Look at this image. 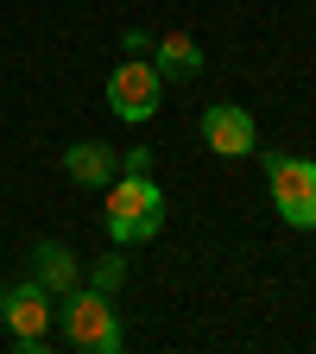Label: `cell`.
<instances>
[{
  "label": "cell",
  "instance_id": "8",
  "mask_svg": "<svg viewBox=\"0 0 316 354\" xmlns=\"http://www.w3.org/2000/svg\"><path fill=\"white\" fill-rule=\"evenodd\" d=\"M32 279L51 291V297H64V291L82 285V259H76L64 241H38V247H32Z\"/></svg>",
  "mask_w": 316,
  "mask_h": 354
},
{
  "label": "cell",
  "instance_id": "12",
  "mask_svg": "<svg viewBox=\"0 0 316 354\" xmlns=\"http://www.w3.org/2000/svg\"><path fill=\"white\" fill-rule=\"evenodd\" d=\"M120 171H152V152H146V146H133V152H120Z\"/></svg>",
  "mask_w": 316,
  "mask_h": 354
},
{
  "label": "cell",
  "instance_id": "9",
  "mask_svg": "<svg viewBox=\"0 0 316 354\" xmlns=\"http://www.w3.org/2000/svg\"><path fill=\"white\" fill-rule=\"evenodd\" d=\"M152 70L158 76H171V82H190V76H203V44L196 38H184V32H165L158 44H152Z\"/></svg>",
  "mask_w": 316,
  "mask_h": 354
},
{
  "label": "cell",
  "instance_id": "4",
  "mask_svg": "<svg viewBox=\"0 0 316 354\" xmlns=\"http://www.w3.org/2000/svg\"><path fill=\"white\" fill-rule=\"evenodd\" d=\"M51 291H44L38 279H13L7 291H0V323L13 329V348L19 354H44L51 348Z\"/></svg>",
  "mask_w": 316,
  "mask_h": 354
},
{
  "label": "cell",
  "instance_id": "1",
  "mask_svg": "<svg viewBox=\"0 0 316 354\" xmlns=\"http://www.w3.org/2000/svg\"><path fill=\"white\" fill-rule=\"evenodd\" d=\"M108 241L114 247H140L165 228V190L152 184V171H120L108 184Z\"/></svg>",
  "mask_w": 316,
  "mask_h": 354
},
{
  "label": "cell",
  "instance_id": "11",
  "mask_svg": "<svg viewBox=\"0 0 316 354\" xmlns=\"http://www.w3.org/2000/svg\"><path fill=\"white\" fill-rule=\"evenodd\" d=\"M120 44H127L133 57H152V44H158V38H152L146 26H127V32H120Z\"/></svg>",
  "mask_w": 316,
  "mask_h": 354
},
{
  "label": "cell",
  "instance_id": "7",
  "mask_svg": "<svg viewBox=\"0 0 316 354\" xmlns=\"http://www.w3.org/2000/svg\"><path fill=\"white\" fill-rule=\"evenodd\" d=\"M64 171H70V184H82V190H108L120 177V152L102 146V140H82V146L64 152Z\"/></svg>",
  "mask_w": 316,
  "mask_h": 354
},
{
  "label": "cell",
  "instance_id": "3",
  "mask_svg": "<svg viewBox=\"0 0 316 354\" xmlns=\"http://www.w3.org/2000/svg\"><path fill=\"white\" fill-rule=\"evenodd\" d=\"M266 190H272V209L297 234H316V158L266 152Z\"/></svg>",
  "mask_w": 316,
  "mask_h": 354
},
{
  "label": "cell",
  "instance_id": "6",
  "mask_svg": "<svg viewBox=\"0 0 316 354\" xmlns=\"http://www.w3.org/2000/svg\"><path fill=\"white\" fill-rule=\"evenodd\" d=\"M203 146H209L215 158H253V152H259V127H253L247 108L215 102V108H203Z\"/></svg>",
  "mask_w": 316,
  "mask_h": 354
},
{
  "label": "cell",
  "instance_id": "5",
  "mask_svg": "<svg viewBox=\"0 0 316 354\" xmlns=\"http://www.w3.org/2000/svg\"><path fill=\"white\" fill-rule=\"evenodd\" d=\"M158 102H165V76L146 64V57H127L114 76H108V108L120 114V120H152L158 114Z\"/></svg>",
  "mask_w": 316,
  "mask_h": 354
},
{
  "label": "cell",
  "instance_id": "10",
  "mask_svg": "<svg viewBox=\"0 0 316 354\" xmlns=\"http://www.w3.org/2000/svg\"><path fill=\"white\" fill-rule=\"evenodd\" d=\"M89 285H95V291H108V297H114V291L127 285V259H120V253H108V259L95 266V272H89Z\"/></svg>",
  "mask_w": 316,
  "mask_h": 354
},
{
  "label": "cell",
  "instance_id": "2",
  "mask_svg": "<svg viewBox=\"0 0 316 354\" xmlns=\"http://www.w3.org/2000/svg\"><path fill=\"white\" fill-rule=\"evenodd\" d=\"M64 342L70 348H89V354H120L127 348V329H120V317H114V297L108 291H95V285H76V291H64Z\"/></svg>",
  "mask_w": 316,
  "mask_h": 354
}]
</instances>
